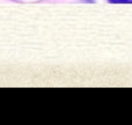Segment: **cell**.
Returning a JSON list of instances; mask_svg holds the SVG:
<instances>
[{
  "instance_id": "1",
  "label": "cell",
  "mask_w": 132,
  "mask_h": 125,
  "mask_svg": "<svg viewBox=\"0 0 132 125\" xmlns=\"http://www.w3.org/2000/svg\"><path fill=\"white\" fill-rule=\"evenodd\" d=\"M84 3H88V4H95V0H82Z\"/></svg>"
}]
</instances>
